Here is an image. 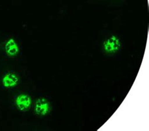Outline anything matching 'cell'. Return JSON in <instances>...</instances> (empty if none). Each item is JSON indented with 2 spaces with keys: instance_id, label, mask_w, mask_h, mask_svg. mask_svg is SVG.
Returning <instances> with one entry per match:
<instances>
[{
  "instance_id": "cell-2",
  "label": "cell",
  "mask_w": 149,
  "mask_h": 131,
  "mask_svg": "<svg viewBox=\"0 0 149 131\" xmlns=\"http://www.w3.org/2000/svg\"><path fill=\"white\" fill-rule=\"evenodd\" d=\"M49 102L45 98H39L35 104V110L39 116H45L50 110Z\"/></svg>"
},
{
  "instance_id": "cell-3",
  "label": "cell",
  "mask_w": 149,
  "mask_h": 131,
  "mask_svg": "<svg viewBox=\"0 0 149 131\" xmlns=\"http://www.w3.org/2000/svg\"><path fill=\"white\" fill-rule=\"evenodd\" d=\"M15 103L19 110L25 111L28 109L31 105V98L26 95H19L17 97Z\"/></svg>"
},
{
  "instance_id": "cell-1",
  "label": "cell",
  "mask_w": 149,
  "mask_h": 131,
  "mask_svg": "<svg viewBox=\"0 0 149 131\" xmlns=\"http://www.w3.org/2000/svg\"><path fill=\"white\" fill-rule=\"evenodd\" d=\"M103 47L107 53H113L121 48V42L118 38L115 35H112L104 42Z\"/></svg>"
},
{
  "instance_id": "cell-4",
  "label": "cell",
  "mask_w": 149,
  "mask_h": 131,
  "mask_svg": "<svg viewBox=\"0 0 149 131\" xmlns=\"http://www.w3.org/2000/svg\"><path fill=\"white\" fill-rule=\"evenodd\" d=\"M2 81L3 85L6 88H11L17 85L18 78L16 74L13 73H8L3 77Z\"/></svg>"
},
{
  "instance_id": "cell-5",
  "label": "cell",
  "mask_w": 149,
  "mask_h": 131,
  "mask_svg": "<svg viewBox=\"0 0 149 131\" xmlns=\"http://www.w3.org/2000/svg\"><path fill=\"white\" fill-rule=\"evenodd\" d=\"M5 50L6 53L10 56H13L18 54L19 50L18 46L13 39H10L6 42Z\"/></svg>"
}]
</instances>
